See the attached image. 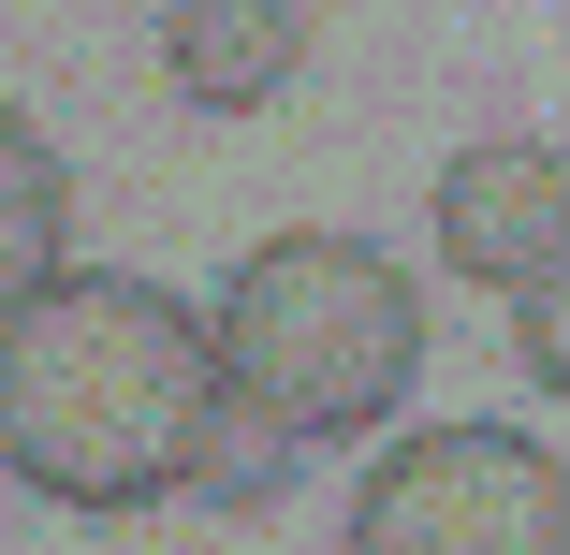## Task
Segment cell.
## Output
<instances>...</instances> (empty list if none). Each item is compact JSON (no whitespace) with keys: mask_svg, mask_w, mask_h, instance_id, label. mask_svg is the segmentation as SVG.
I'll return each mask as SVG.
<instances>
[{"mask_svg":"<svg viewBox=\"0 0 570 555\" xmlns=\"http://www.w3.org/2000/svg\"><path fill=\"white\" fill-rule=\"evenodd\" d=\"M205 409H219V337L161 278L59 264L0 321V468L45 512H88V526L161 512L190 483Z\"/></svg>","mask_w":570,"mask_h":555,"instance_id":"obj_1","label":"cell"},{"mask_svg":"<svg viewBox=\"0 0 570 555\" xmlns=\"http://www.w3.org/2000/svg\"><path fill=\"white\" fill-rule=\"evenodd\" d=\"M219 380L264 395L293 438H366L424 380V278L366 235H264L205 307Z\"/></svg>","mask_w":570,"mask_h":555,"instance_id":"obj_2","label":"cell"},{"mask_svg":"<svg viewBox=\"0 0 570 555\" xmlns=\"http://www.w3.org/2000/svg\"><path fill=\"white\" fill-rule=\"evenodd\" d=\"M352 555H570V468L527 424H424L366 468Z\"/></svg>","mask_w":570,"mask_h":555,"instance_id":"obj_3","label":"cell"},{"mask_svg":"<svg viewBox=\"0 0 570 555\" xmlns=\"http://www.w3.org/2000/svg\"><path fill=\"white\" fill-rule=\"evenodd\" d=\"M424 219H439V264H453V278L527 293L541 264H570V147H527V132H498V147H453Z\"/></svg>","mask_w":570,"mask_h":555,"instance_id":"obj_4","label":"cell"},{"mask_svg":"<svg viewBox=\"0 0 570 555\" xmlns=\"http://www.w3.org/2000/svg\"><path fill=\"white\" fill-rule=\"evenodd\" d=\"M161 73L190 118H264L307 73V0H161Z\"/></svg>","mask_w":570,"mask_h":555,"instance_id":"obj_5","label":"cell"},{"mask_svg":"<svg viewBox=\"0 0 570 555\" xmlns=\"http://www.w3.org/2000/svg\"><path fill=\"white\" fill-rule=\"evenodd\" d=\"M59 264H73V161L0 102V321H16Z\"/></svg>","mask_w":570,"mask_h":555,"instance_id":"obj_6","label":"cell"},{"mask_svg":"<svg viewBox=\"0 0 570 555\" xmlns=\"http://www.w3.org/2000/svg\"><path fill=\"white\" fill-rule=\"evenodd\" d=\"M293 454H307V438L264 409V395H235V380H219V409H205V438H190V512H219V526H249V512H278L293 497Z\"/></svg>","mask_w":570,"mask_h":555,"instance_id":"obj_7","label":"cell"},{"mask_svg":"<svg viewBox=\"0 0 570 555\" xmlns=\"http://www.w3.org/2000/svg\"><path fill=\"white\" fill-rule=\"evenodd\" d=\"M512 351H527L541 395H570V264H541V278L512 293Z\"/></svg>","mask_w":570,"mask_h":555,"instance_id":"obj_8","label":"cell"}]
</instances>
